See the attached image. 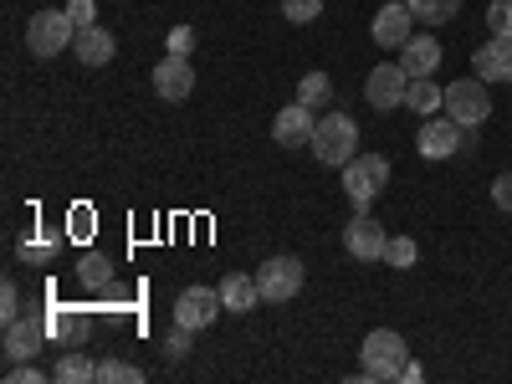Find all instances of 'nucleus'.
Listing matches in <instances>:
<instances>
[{"label": "nucleus", "mask_w": 512, "mask_h": 384, "mask_svg": "<svg viewBox=\"0 0 512 384\" xmlns=\"http://www.w3.org/2000/svg\"><path fill=\"white\" fill-rule=\"evenodd\" d=\"M405 364H410V349H405V338L395 328H374L359 344L364 379H405Z\"/></svg>", "instance_id": "1"}, {"label": "nucleus", "mask_w": 512, "mask_h": 384, "mask_svg": "<svg viewBox=\"0 0 512 384\" xmlns=\"http://www.w3.org/2000/svg\"><path fill=\"white\" fill-rule=\"evenodd\" d=\"M313 154H318V164L344 169V164L359 154V128H354V118H349V113H328V118H318Z\"/></svg>", "instance_id": "2"}, {"label": "nucleus", "mask_w": 512, "mask_h": 384, "mask_svg": "<svg viewBox=\"0 0 512 384\" xmlns=\"http://www.w3.org/2000/svg\"><path fill=\"white\" fill-rule=\"evenodd\" d=\"M77 41V21L67 16V11H36L31 16V26H26V47H31V57H62L67 47Z\"/></svg>", "instance_id": "3"}, {"label": "nucleus", "mask_w": 512, "mask_h": 384, "mask_svg": "<svg viewBox=\"0 0 512 384\" xmlns=\"http://www.w3.org/2000/svg\"><path fill=\"white\" fill-rule=\"evenodd\" d=\"M384 185H390V159L384 154H354L344 164V195L354 200V210H369Z\"/></svg>", "instance_id": "4"}, {"label": "nucleus", "mask_w": 512, "mask_h": 384, "mask_svg": "<svg viewBox=\"0 0 512 384\" xmlns=\"http://www.w3.org/2000/svg\"><path fill=\"white\" fill-rule=\"evenodd\" d=\"M441 108H446V118H456L461 128H482V123L492 118L487 82H482V77H461V82H451L446 98H441Z\"/></svg>", "instance_id": "5"}, {"label": "nucleus", "mask_w": 512, "mask_h": 384, "mask_svg": "<svg viewBox=\"0 0 512 384\" xmlns=\"http://www.w3.org/2000/svg\"><path fill=\"white\" fill-rule=\"evenodd\" d=\"M308 272L297 256H272V262H262V272H256V287H262V303H292L297 292H303Z\"/></svg>", "instance_id": "6"}, {"label": "nucleus", "mask_w": 512, "mask_h": 384, "mask_svg": "<svg viewBox=\"0 0 512 384\" xmlns=\"http://www.w3.org/2000/svg\"><path fill=\"white\" fill-rule=\"evenodd\" d=\"M221 313H226L221 287H185V292H180V303H175V323H180V328H190V333L210 328Z\"/></svg>", "instance_id": "7"}, {"label": "nucleus", "mask_w": 512, "mask_h": 384, "mask_svg": "<svg viewBox=\"0 0 512 384\" xmlns=\"http://www.w3.org/2000/svg\"><path fill=\"white\" fill-rule=\"evenodd\" d=\"M405 93H410V72H405L400 62H379V67L369 72V82H364V98H369V108H379V113L400 108Z\"/></svg>", "instance_id": "8"}, {"label": "nucleus", "mask_w": 512, "mask_h": 384, "mask_svg": "<svg viewBox=\"0 0 512 384\" xmlns=\"http://www.w3.org/2000/svg\"><path fill=\"white\" fill-rule=\"evenodd\" d=\"M461 144H466V128L456 123V118H425V128L415 134V149L425 154V159H451V154H461Z\"/></svg>", "instance_id": "9"}, {"label": "nucleus", "mask_w": 512, "mask_h": 384, "mask_svg": "<svg viewBox=\"0 0 512 384\" xmlns=\"http://www.w3.org/2000/svg\"><path fill=\"white\" fill-rule=\"evenodd\" d=\"M344 246L354 262H384V246H390V236H384L379 221H369V210H359V216L344 226Z\"/></svg>", "instance_id": "10"}, {"label": "nucleus", "mask_w": 512, "mask_h": 384, "mask_svg": "<svg viewBox=\"0 0 512 384\" xmlns=\"http://www.w3.org/2000/svg\"><path fill=\"white\" fill-rule=\"evenodd\" d=\"M313 134H318V123H313V108H308V103H287V108H277V118H272V139H277L282 149H303V144H313Z\"/></svg>", "instance_id": "11"}, {"label": "nucleus", "mask_w": 512, "mask_h": 384, "mask_svg": "<svg viewBox=\"0 0 512 384\" xmlns=\"http://www.w3.org/2000/svg\"><path fill=\"white\" fill-rule=\"evenodd\" d=\"M154 93H159L164 103H185V98L195 93V67H190V57L169 52V57L154 67Z\"/></svg>", "instance_id": "12"}, {"label": "nucleus", "mask_w": 512, "mask_h": 384, "mask_svg": "<svg viewBox=\"0 0 512 384\" xmlns=\"http://www.w3.org/2000/svg\"><path fill=\"white\" fill-rule=\"evenodd\" d=\"M410 26H415V11L400 6V0H390V6H379V16H374V41H379V47H390V52H400L405 41L415 36Z\"/></svg>", "instance_id": "13"}, {"label": "nucleus", "mask_w": 512, "mask_h": 384, "mask_svg": "<svg viewBox=\"0 0 512 384\" xmlns=\"http://www.w3.org/2000/svg\"><path fill=\"white\" fill-rule=\"evenodd\" d=\"M41 338H47V323H36V318H16V323H6V344H0V349H6V359L11 364H26L36 349H41Z\"/></svg>", "instance_id": "14"}, {"label": "nucleus", "mask_w": 512, "mask_h": 384, "mask_svg": "<svg viewBox=\"0 0 512 384\" xmlns=\"http://www.w3.org/2000/svg\"><path fill=\"white\" fill-rule=\"evenodd\" d=\"M472 62H477V77H482V82H512V41H507V36L482 41Z\"/></svg>", "instance_id": "15"}, {"label": "nucleus", "mask_w": 512, "mask_h": 384, "mask_svg": "<svg viewBox=\"0 0 512 384\" xmlns=\"http://www.w3.org/2000/svg\"><path fill=\"white\" fill-rule=\"evenodd\" d=\"M400 67H405L410 77H436V67H441V41H436V36H410L405 47H400Z\"/></svg>", "instance_id": "16"}, {"label": "nucleus", "mask_w": 512, "mask_h": 384, "mask_svg": "<svg viewBox=\"0 0 512 384\" xmlns=\"http://www.w3.org/2000/svg\"><path fill=\"white\" fill-rule=\"evenodd\" d=\"M113 31H103V26H82L77 31V41H72V57L82 62V67H103V62H113Z\"/></svg>", "instance_id": "17"}, {"label": "nucleus", "mask_w": 512, "mask_h": 384, "mask_svg": "<svg viewBox=\"0 0 512 384\" xmlns=\"http://www.w3.org/2000/svg\"><path fill=\"white\" fill-rule=\"evenodd\" d=\"M221 303H226V313H251L256 303H262V287H256V277H246V272H231L221 282Z\"/></svg>", "instance_id": "18"}, {"label": "nucleus", "mask_w": 512, "mask_h": 384, "mask_svg": "<svg viewBox=\"0 0 512 384\" xmlns=\"http://www.w3.org/2000/svg\"><path fill=\"white\" fill-rule=\"evenodd\" d=\"M77 282L88 287V292H103L108 282H113V256H103V251H88L77 262Z\"/></svg>", "instance_id": "19"}, {"label": "nucleus", "mask_w": 512, "mask_h": 384, "mask_svg": "<svg viewBox=\"0 0 512 384\" xmlns=\"http://www.w3.org/2000/svg\"><path fill=\"white\" fill-rule=\"evenodd\" d=\"M441 88H436V82L431 77H410V93H405V108H415V113H425V118H431L436 108H441Z\"/></svg>", "instance_id": "20"}, {"label": "nucleus", "mask_w": 512, "mask_h": 384, "mask_svg": "<svg viewBox=\"0 0 512 384\" xmlns=\"http://www.w3.org/2000/svg\"><path fill=\"white\" fill-rule=\"evenodd\" d=\"M405 6H410L415 21H425V26H446V21L461 11V0H405Z\"/></svg>", "instance_id": "21"}, {"label": "nucleus", "mask_w": 512, "mask_h": 384, "mask_svg": "<svg viewBox=\"0 0 512 384\" xmlns=\"http://www.w3.org/2000/svg\"><path fill=\"white\" fill-rule=\"evenodd\" d=\"M57 338H67V344H88V318L82 313H67V308H52V323H47Z\"/></svg>", "instance_id": "22"}, {"label": "nucleus", "mask_w": 512, "mask_h": 384, "mask_svg": "<svg viewBox=\"0 0 512 384\" xmlns=\"http://www.w3.org/2000/svg\"><path fill=\"white\" fill-rule=\"evenodd\" d=\"M88 379H98V364H93V359L62 354V364H57V384H88Z\"/></svg>", "instance_id": "23"}, {"label": "nucleus", "mask_w": 512, "mask_h": 384, "mask_svg": "<svg viewBox=\"0 0 512 384\" xmlns=\"http://www.w3.org/2000/svg\"><path fill=\"white\" fill-rule=\"evenodd\" d=\"M328 93H333V82H328V72H308L303 82H297V103H308V108L328 103Z\"/></svg>", "instance_id": "24"}, {"label": "nucleus", "mask_w": 512, "mask_h": 384, "mask_svg": "<svg viewBox=\"0 0 512 384\" xmlns=\"http://www.w3.org/2000/svg\"><path fill=\"white\" fill-rule=\"evenodd\" d=\"M415 256H420V246L410 241V236H390V246H384V262H390V267H415Z\"/></svg>", "instance_id": "25"}, {"label": "nucleus", "mask_w": 512, "mask_h": 384, "mask_svg": "<svg viewBox=\"0 0 512 384\" xmlns=\"http://www.w3.org/2000/svg\"><path fill=\"white\" fill-rule=\"evenodd\" d=\"M98 379H103V384H144V374H139L134 364H123V359H103V364H98Z\"/></svg>", "instance_id": "26"}, {"label": "nucleus", "mask_w": 512, "mask_h": 384, "mask_svg": "<svg viewBox=\"0 0 512 384\" xmlns=\"http://www.w3.org/2000/svg\"><path fill=\"white\" fill-rule=\"evenodd\" d=\"M487 31L512 41V0H492V6H487Z\"/></svg>", "instance_id": "27"}, {"label": "nucleus", "mask_w": 512, "mask_h": 384, "mask_svg": "<svg viewBox=\"0 0 512 384\" xmlns=\"http://www.w3.org/2000/svg\"><path fill=\"white\" fill-rule=\"evenodd\" d=\"M282 16L297 21V26H308V21L323 16V0H282Z\"/></svg>", "instance_id": "28"}, {"label": "nucleus", "mask_w": 512, "mask_h": 384, "mask_svg": "<svg viewBox=\"0 0 512 384\" xmlns=\"http://www.w3.org/2000/svg\"><path fill=\"white\" fill-rule=\"evenodd\" d=\"M0 318H6V323H16V318H21V292H16V282L0 287Z\"/></svg>", "instance_id": "29"}, {"label": "nucleus", "mask_w": 512, "mask_h": 384, "mask_svg": "<svg viewBox=\"0 0 512 384\" xmlns=\"http://www.w3.org/2000/svg\"><path fill=\"white\" fill-rule=\"evenodd\" d=\"M169 52L190 57V52H195V26H175V31H169Z\"/></svg>", "instance_id": "30"}, {"label": "nucleus", "mask_w": 512, "mask_h": 384, "mask_svg": "<svg viewBox=\"0 0 512 384\" xmlns=\"http://www.w3.org/2000/svg\"><path fill=\"white\" fill-rule=\"evenodd\" d=\"M21 251H26V262H47V256L57 251V236H36V241L26 236V246H21Z\"/></svg>", "instance_id": "31"}, {"label": "nucleus", "mask_w": 512, "mask_h": 384, "mask_svg": "<svg viewBox=\"0 0 512 384\" xmlns=\"http://www.w3.org/2000/svg\"><path fill=\"white\" fill-rule=\"evenodd\" d=\"M492 205H497V210H507V216H512V169H507V175H497V180H492Z\"/></svg>", "instance_id": "32"}, {"label": "nucleus", "mask_w": 512, "mask_h": 384, "mask_svg": "<svg viewBox=\"0 0 512 384\" xmlns=\"http://www.w3.org/2000/svg\"><path fill=\"white\" fill-rule=\"evenodd\" d=\"M67 16L77 21V31H82V26H98V21H93V16H98V6H93V0H72V6H67Z\"/></svg>", "instance_id": "33"}, {"label": "nucleus", "mask_w": 512, "mask_h": 384, "mask_svg": "<svg viewBox=\"0 0 512 384\" xmlns=\"http://www.w3.org/2000/svg\"><path fill=\"white\" fill-rule=\"evenodd\" d=\"M98 297H103V303H108V308H128V297H134V292H128L123 282H108V287H103Z\"/></svg>", "instance_id": "34"}, {"label": "nucleus", "mask_w": 512, "mask_h": 384, "mask_svg": "<svg viewBox=\"0 0 512 384\" xmlns=\"http://www.w3.org/2000/svg\"><path fill=\"white\" fill-rule=\"evenodd\" d=\"M11 384H41L36 369H11Z\"/></svg>", "instance_id": "35"}]
</instances>
